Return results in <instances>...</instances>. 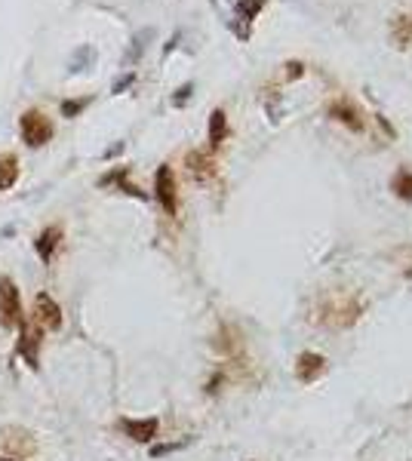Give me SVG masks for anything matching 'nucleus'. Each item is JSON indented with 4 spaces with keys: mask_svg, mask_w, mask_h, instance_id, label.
<instances>
[{
    "mask_svg": "<svg viewBox=\"0 0 412 461\" xmlns=\"http://www.w3.org/2000/svg\"><path fill=\"white\" fill-rule=\"evenodd\" d=\"M22 335H18V357L25 360L28 366L31 369H37L40 363H37V360H40V341H43V329L37 326V323H22Z\"/></svg>",
    "mask_w": 412,
    "mask_h": 461,
    "instance_id": "obj_3",
    "label": "nucleus"
},
{
    "mask_svg": "<svg viewBox=\"0 0 412 461\" xmlns=\"http://www.w3.org/2000/svg\"><path fill=\"white\" fill-rule=\"evenodd\" d=\"M83 108H87V99H77V101H62V117H77Z\"/></svg>",
    "mask_w": 412,
    "mask_h": 461,
    "instance_id": "obj_18",
    "label": "nucleus"
},
{
    "mask_svg": "<svg viewBox=\"0 0 412 461\" xmlns=\"http://www.w3.org/2000/svg\"><path fill=\"white\" fill-rule=\"evenodd\" d=\"M188 92H191V83H185V87L179 89V96H175V105H182V101L188 99Z\"/></svg>",
    "mask_w": 412,
    "mask_h": 461,
    "instance_id": "obj_20",
    "label": "nucleus"
},
{
    "mask_svg": "<svg viewBox=\"0 0 412 461\" xmlns=\"http://www.w3.org/2000/svg\"><path fill=\"white\" fill-rule=\"evenodd\" d=\"M323 372H326V360L320 354L305 350V354L298 357V363H296V378L298 382H314V378H320Z\"/></svg>",
    "mask_w": 412,
    "mask_h": 461,
    "instance_id": "obj_8",
    "label": "nucleus"
},
{
    "mask_svg": "<svg viewBox=\"0 0 412 461\" xmlns=\"http://www.w3.org/2000/svg\"><path fill=\"white\" fill-rule=\"evenodd\" d=\"M18 437H22V431H6V437H4L6 449L13 452V455H16V452H31L34 449V443L28 440V433H25V440H18Z\"/></svg>",
    "mask_w": 412,
    "mask_h": 461,
    "instance_id": "obj_16",
    "label": "nucleus"
},
{
    "mask_svg": "<svg viewBox=\"0 0 412 461\" xmlns=\"http://www.w3.org/2000/svg\"><path fill=\"white\" fill-rule=\"evenodd\" d=\"M224 133H228V120H224L222 108H215L212 117H210V148H212V151L224 142Z\"/></svg>",
    "mask_w": 412,
    "mask_h": 461,
    "instance_id": "obj_13",
    "label": "nucleus"
},
{
    "mask_svg": "<svg viewBox=\"0 0 412 461\" xmlns=\"http://www.w3.org/2000/svg\"><path fill=\"white\" fill-rule=\"evenodd\" d=\"M330 117L342 120V123L348 129H354V133H360V129H363V120L357 114V108H351L348 101H335V105H330Z\"/></svg>",
    "mask_w": 412,
    "mask_h": 461,
    "instance_id": "obj_11",
    "label": "nucleus"
},
{
    "mask_svg": "<svg viewBox=\"0 0 412 461\" xmlns=\"http://www.w3.org/2000/svg\"><path fill=\"white\" fill-rule=\"evenodd\" d=\"M154 191H157V200H161V206L175 216V209H179V197H175V175L170 166H161L157 170V179H154Z\"/></svg>",
    "mask_w": 412,
    "mask_h": 461,
    "instance_id": "obj_5",
    "label": "nucleus"
},
{
    "mask_svg": "<svg viewBox=\"0 0 412 461\" xmlns=\"http://www.w3.org/2000/svg\"><path fill=\"white\" fill-rule=\"evenodd\" d=\"M391 37L400 50H412V18L409 16H397L391 25Z\"/></svg>",
    "mask_w": 412,
    "mask_h": 461,
    "instance_id": "obj_12",
    "label": "nucleus"
},
{
    "mask_svg": "<svg viewBox=\"0 0 412 461\" xmlns=\"http://www.w3.org/2000/svg\"><path fill=\"white\" fill-rule=\"evenodd\" d=\"M298 74H302V65H298V62H289V77H298Z\"/></svg>",
    "mask_w": 412,
    "mask_h": 461,
    "instance_id": "obj_21",
    "label": "nucleus"
},
{
    "mask_svg": "<svg viewBox=\"0 0 412 461\" xmlns=\"http://www.w3.org/2000/svg\"><path fill=\"white\" fill-rule=\"evenodd\" d=\"M120 431L136 443H151L157 437V418H142V421L139 418H124L120 421Z\"/></svg>",
    "mask_w": 412,
    "mask_h": 461,
    "instance_id": "obj_7",
    "label": "nucleus"
},
{
    "mask_svg": "<svg viewBox=\"0 0 412 461\" xmlns=\"http://www.w3.org/2000/svg\"><path fill=\"white\" fill-rule=\"evenodd\" d=\"M59 240H62V228H55V225L37 234L34 249H37V255H40V262H50V258L55 255V249H59Z\"/></svg>",
    "mask_w": 412,
    "mask_h": 461,
    "instance_id": "obj_9",
    "label": "nucleus"
},
{
    "mask_svg": "<svg viewBox=\"0 0 412 461\" xmlns=\"http://www.w3.org/2000/svg\"><path fill=\"white\" fill-rule=\"evenodd\" d=\"M34 323L40 326L43 332L50 329V332H55V329H62V308H59V301L55 299H50L46 292H40L34 299Z\"/></svg>",
    "mask_w": 412,
    "mask_h": 461,
    "instance_id": "obj_4",
    "label": "nucleus"
},
{
    "mask_svg": "<svg viewBox=\"0 0 412 461\" xmlns=\"http://www.w3.org/2000/svg\"><path fill=\"white\" fill-rule=\"evenodd\" d=\"M18 126H22L25 145H31V148H40L53 138V123L46 114H40V111H28V114H22V123Z\"/></svg>",
    "mask_w": 412,
    "mask_h": 461,
    "instance_id": "obj_2",
    "label": "nucleus"
},
{
    "mask_svg": "<svg viewBox=\"0 0 412 461\" xmlns=\"http://www.w3.org/2000/svg\"><path fill=\"white\" fill-rule=\"evenodd\" d=\"M326 317H320L323 323H335V326H348V323L357 320V304L351 299H332L330 308H323Z\"/></svg>",
    "mask_w": 412,
    "mask_h": 461,
    "instance_id": "obj_6",
    "label": "nucleus"
},
{
    "mask_svg": "<svg viewBox=\"0 0 412 461\" xmlns=\"http://www.w3.org/2000/svg\"><path fill=\"white\" fill-rule=\"evenodd\" d=\"M261 6H265V0H240L237 4V13H240V18H256L259 13H261Z\"/></svg>",
    "mask_w": 412,
    "mask_h": 461,
    "instance_id": "obj_17",
    "label": "nucleus"
},
{
    "mask_svg": "<svg viewBox=\"0 0 412 461\" xmlns=\"http://www.w3.org/2000/svg\"><path fill=\"white\" fill-rule=\"evenodd\" d=\"M185 443H188V440H182V443H166V446H154V449H151V455H154V458H161V455H166V452H173V449H182Z\"/></svg>",
    "mask_w": 412,
    "mask_h": 461,
    "instance_id": "obj_19",
    "label": "nucleus"
},
{
    "mask_svg": "<svg viewBox=\"0 0 412 461\" xmlns=\"http://www.w3.org/2000/svg\"><path fill=\"white\" fill-rule=\"evenodd\" d=\"M25 317H22V299H18V289L16 283L9 280V277H4L0 280V326L6 329H16L22 326Z\"/></svg>",
    "mask_w": 412,
    "mask_h": 461,
    "instance_id": "obj_1",
    "label": "nucleus"
},
{
    "mask_svg": "<svg viewBox=\"0 0 412 461\" xmlns=\"http://www.w3.org/2000/svg\"><path fill=\"white\" fill-rule=\"evenodd\" d=\"M188 170L197 182H206L215 175V163H212V157H206L203 151H191L188 154Z\"/></svg>",
    "mask_w": 412,
    "mask_h": 461,
    "instance_id": "obj_10",
    "label": "nucleus"
},
{
    "mask_svg": "<svg viewBox=\"0 0 412 461\" xmlns=\"http://www.w3.org/2000/svg\"><path fill=\"white\" fill-rule=\"evenodd\" d=\"M391 191L403 200H412V172L409 170H397L394 179H391Z\"/></svg>",
    "mask_w": 412,
    "mask_h": 461,
    "instance_id": "obj_15",
    "label": "nucleus"
},
{
    "mask_svg": "<svg viewBox=\"0 0 412 461\" xmlns=\"http://www.w3.org/2000/svg\"><path fill=\"white\" fill-rule=\"evenodd\" d=\"M18 179V160L13 154H6V157H0V191H6V188H13Z\"/></svg>",
    "mask_w": 412,
    "mask_h": 461,
    "instance_id": "obj_14",
    "label": "nucleus"
},
{
    "mask_svg": "<svg viewBox=\"0 0 412 461\" xmlns=\"http://www.w3.org/2000/svg\"><path fill=\"white\" fill-rule=\"evenodd\" d=\"M0 461H18V458H13V455H9V458H0Z\"/></svg>",
    "mask_w": 412,
    "mask_h": 461,
    "instance_id": "obj_22",
    "label": "nucleus"
}]
</instances>
